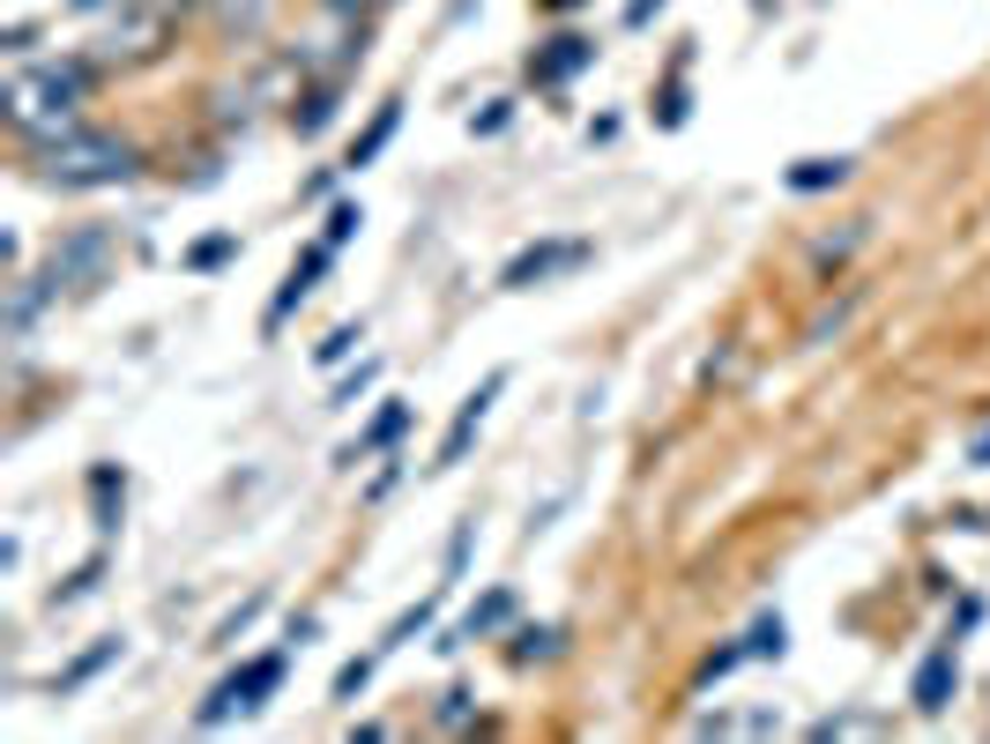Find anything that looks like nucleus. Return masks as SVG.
I'll list each match as a JSON object with an SVG mask.
<instances>
[{
    "instance_id": "nucleus-7",
    "label": "nucleus",
    "mask_w": 990,
    "mask_h": 744,
    "mask_svg": "<svg viewBox=\"0 0 990 744\" xmlns=\"http://www.w3.org/2000/svg\"><path fill=\"white\" fill-rule=\"evenodd\" d=\"M953 685H961V655H953V641H939V647L917 663V685H909V700H917L923 715H946V707H953Z\"/></svg>"
},
{
    "instance_id": "nucleus-25",
    "label": "nucleus",
    "mask_w": 990,
    "mask_h": 744,
    "mask_svg": "<svg viewBox=\"0 0 990 744\" xmlns=\"http://www.w3.org/2000/svg\"><path fill=\"white\" fill-rule=\"evenodd\" d=\"M551 8H581V0H551Z\"/></svg>"
},
{
    "instance_id": "nucleus-13",
    "label": "nucleus",
    "mask_w": 990,
    "mask_h": 744,
    "mask_svg": "<svg viewBox=\"0 0 990 744\" xmlns=\"http://www.w3.org/2000/svg\"><path fill=\"white\" fill-rule=\"evenodd\" d=\"M90 499H98V529H112L120 521V499H127V476L104 462V470H90Z\"/></svg>"
},
{
    "instance_id": "nucleus-9",
    "label": "nucleus",
    "mask_w": 990,
    "mask_h": 744,
    "mask_svg": "<svg viewBox=\"0 0 990 744\" xmlns=\"http://www.w3.org/2000/svg\"><path fill=\"white\" fill-rule=\"evenodd\" d=\"M402 432H410V402H388V410H380V418L366 424V440H358V446H343V462H358V454H388V446H396Z\"/></svg>"
},
{
    "instance_id": "nucleus-15",
    "label": "nucleus",
    "mask_w": 990,
    "mask_h": 744,
    "mask_svg": "<svg viewBox=\"0 0 990 744\" xmlns=\"http://www.w3.org/2000/svg\"><path fill=\"white\" fill-rule=\"evenodd\" d=\"M432 611H440V595H424V603H410V611H402V619L388 625V641H380V655H388V647H402V641H418L424 625H432Z\"/></svg>"
},
{
    "instance_id": "nucleus-19",
    "label": "nucleus",
    "mask_w": 990,
    "mask_h": 744,
    "mask_svg": "<svg viewBox=\"0 0 990 744\" xmlns=\"http://www.w3.org/2000/svg\"><path fill=\"white\" fill-rule=\"evenodd\" d=\"M358 223H366V209H358V201H336V209H328V247H350V239H358Z\"/></svg>"
},
{
    "instance_id": "nucleus-23",
    "label": "nucleus",
    "mask_w": 990,
    "mask_h": 744,
    "mask_svg": "<svg viewBox=\"0 0 990 744\" xmlns=\"http://www.w3.org/2000/svg\"><path fill=\"white\" fill-rule=\"evenodd\" d=\"M551 641H559L551 625H537V633H514V663H529V655H551Z\"/></svg>"
},
{
    "instance_id": "nucleus-4",
    "label": "nucleus",
    "mask_w": 990,
    "mask_h": 744,
    "mask_svg": "<svg viewBox=\"0 0 990 744\" xmlns=\"http://www.w3.org/2000/svg\"><path fill=\"white\" fill-rule=\"evenodd\" d=\"M589 261V247L581 239H544V247H521L507 269H499V283L507 291H529V283H544V275H559V269H581Z\"/></svg>"
},
{
    "instance_id": "nucleus-11",
    "label": "nucleus",
    "mask_w": 990,
    "mask_h": 744,
    "mask_svg": "<svg viewBox=\"0 0 990 744\" xmlns=\"http://www.w3.org/2000/svg\"><path fill=\"white\" fill-rule=\"evenodd\" d=\"M396 127H402V104H380V120H372L366 134H358V142H350V157H343V164H350V172H366L372 157H380V149H388V134H396Z\"/></svg>"
},
{
    "instance_id": "nucleus-16",
    "label": "nucleus",
    "mask_w": 990,
    "mask_h": 744,
    "mask_svg": "<svg viewBox=\"0 0 990 744\" xmlns=\"http://www.w3.org/2000/svg\"><path fill=\"white\" fill-rule=\"evenodd\" d=\"M782 647H790V625H782V611L752 619V633H744V655H782Z\"/></svg>"
},
{
    "instance_id": "nucleus-17",
    "label": "nucleus",
    "mask_w": 990,
    "mask_h": 744,
    "mask_svg": "<svg viewBox=\"0 0 990 744\" xmlns=\"http://www.w3.org/2000/svg\"><path fill=\"white\" fill-rule=\"evenodd\" d=\"M120 647H127V641H98V647H90V655H82V663L68 670V677H60V693H74V685H90V677H98L104 663H120Z\"/></svg>"
},
{
    "instance_id": "nucleus-21",
    "label": "nucleus",
    "mask_w": 990,
    "mask_h": 744,
    "mask_svg": "<svg viewBox=\"0 0 990 744\" xmlns=\"http://www.w3.org/2000/svg\"><path fill=\"white\" fill-rule=\"evenodd\" d=\"M372 663H380V647H372V655H358V663H343V670H336V700H358V693H366Z\"/></svg>"
},
{
    "instance_id": "nucleus-24",
    "label": "nucleus",
    "mask_w": 990,
    "mask_h": 744,
    "mask_svg": "<svg viewBox=\"0 0 990 744\" xmlns=\"http://www.w3.org/2000/svg\"><path fill=\"white\" fill-rule=\"evenodd\" d=\"M968 462H976V470H990V432H976V446H968Z\"/></svg>"
},
{
    "instance_id": "nucleus-14",
    "label": "nucleus",
    "mask_w": 990,
    "mask_h": 744,
    "mask_svg": "<svg viewBox=\"0 0 990 744\" xmlns=\"http://www.w3.org/2000/svg\"><path fill=\"white\" fill-rule=\"evenodd\" d=\"M507 619H514V589H492V595H484V603L470 611V619H462V633L477 641V633H499Z\"/></svg>"
},
{
    "instance_id": "nucleus-22",
    "label": "nucleus",
    "mask_w": 990,
    "mask_h": 744,
    "mask_svg": "<svg viewBox=\"0 0 990 744\" xmlns=\"http://www.w3.org/2000/svg\"><path fill=\"white\" fill-rule=\"evenodd\" d=\"M372 380H380V365H372V358H366V365H358V372H350V380H336V410H350V402L366 395Z\"/></svg>"
},
{
    "instance_id": "nucleus-5",
    "label": "nucleus",
    "mask_w": 990,
    "mask_h": 744,
    "mask_svg": "<svg viewBox=\"0 0 990 744\" xmlns=\"http://www.w3.org/2000/svg\"><path fill=\"white\" fill-rule=\"evenodd\" d=\"M328 261H336V247H328V239H321V247H306V253L291 261V275H283V291H276V298H269V313H261V328H269V335H276L283 321H291V313L306 305V298H313V283L328 275Z\"/></svg>"
},
{
    "instance_id": "nucleus-1",
    "label": "nucleus",
    "mask_w": 990,
    "mask_h": 744,
    "mask_svg": "<svg viewBox=\"0 0 990 744\" xmlns=\"http://www.w3.org/2000/svg\"><path fill=\"white\" fill-rule=\"evenodd\" d=\"M134 172V149L127 142H104V134H74V127H60L46 142V179H60V187H112V179Z\"/></svg>"
},
{
    "instance_id": "nucleus-10",
    "label": "nucleus",
    "mask_w": 990,
    "mask_h": 744,
    "mask_svg": "<svg viewBox=\"0 0 990 744\" xmlns=\"http://www.w3.org/2000/svg\"><path fill=\"white\" fill-rule=\"evenodd\" d=\"M849 179V157H797L790 164V194H827Z\"/></svg>"
},
{
    "instance_id": "nucleus-3",
    "label": "nucleus",
    "mask_w": 990,
    "mask_h": 744,
    "mask_svg": "<svg viewBox=\"0 0 990 744\" xmlns=\"http://www.w3.org/2000/svg\"><path fill=\"white\" fill-rule=\"evenodd\" d=\"M82 82H90L82 68H52V74H38V82H16V90H8V112H16V127H30V134H38V127L60 134V127H68V104L82 98Z\"/></svg>"
},
{
    "instance_id": "nucleus-18",
    "label": "nucleus",
    "mask_w": 990,
    "mask_h": 744,
    "mask_svg": "<svg viewBox=\"0 0 990 744\" xmlns=\"http://www.w3.org/2000/svg\"><path fill=\"white\" fill-rule=\"evenodd\" d=\"M223 261H239V239H231V231H217V239H201V247L187 253V269H201V275L223 269Z\"/></svg>"
},
{
    "instance_id": "nucleus-20",
    "label": "nucleus",
    "mask_w": 990,
    "mask_h": 744,
    "mask_svg": "<svg viewBox=\"0 0 990 744\" xmlns=\"http://www.w3.org/2000/svg\"><path fill=\"white\" fill-rule=\"evenodd\" d=\"M358 343H366V328H358V321H343V328H336V335H328L321 350H313V358H321V365H343V358H350Z\"/></svg>"
},
{
    "instance_id": "nucleus-2",
    "label": "nucleus",
    "mask_w": 990,
    "mask_h": 744,
    "mask_svg": "<svg viewBox=\"0 0 990 744\" xmlns=\"http://www.w3.org/2000/svg\"><path fill=\"white\" fill-rule=\"evenodd\" d=\"M276 685H283V655L269 647V655H253L247 670H231L217 693L201 700V715H194V722H201V730H217V722H231V715H253V707H261Z\"/></svg>"
},
{
    "instance_id": "nucleus-6",
    "label": "nucleus",
    "mask_w": 990,
    "mask_h": 744,
    "mask_svg": "<svg viewBox=\"0 0 990 744\" xmlns=\"http://www.w3.org/2000/svg\"><path fill=\"white\" fill-rule=\"evenodd\" d=\"M499 388H507V372H484V388H470V395H462V410H454V424H447V440H440V462H432V470H454V462L470 454L477 424H484V410H492V402H499Z\"/></svg>"
},
{
    "instance_id": "nucleus-8",
    "label": "nucleus",
    "mask_w": 990,
    "mask_h": 744,
    "mask_svg": "<svg viewBox=\"0 0 990 744\" xmlns=\"http://www.w3.org/2000/svg\"><path fill=\"white\" fill-rule=\"evenodd\" d=\"M104 247H112V231H82V239H68V247L52 253V269H46V283L60 291V283H74V275H90L104 261Z\"/></svg>"
},
{
    "instance_id": "nucleus-12",
    "label": "nucleus",
    "mask_w": 990,
    "mask_h": 744,
    "mask_svg": "<svg viewBox=\"0 0 990 744\" xmlns=\"http://www.w3.org/2000/svg\"><path fill=\"white\" fill-rule=\"evenodd\" d=\"M589 60H596L589 38H551V52L537 60V74H544V82H567V74H573V68H589Z\"/></svg>"
}]
</instances>
